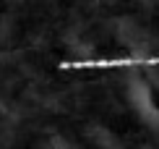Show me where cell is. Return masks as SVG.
I'll return each mask as SVG.
<instances>
[{
  "instance_id": "obj_1",
  "label": "cell",
  "mask_w": 159,
  "mask_h": 149,
  "mask_svg": "<svg viewBox=\"0 0 159 149\" xmlns=\"http://www.w3.org/2000/svg\"><path fill=\"white\" fill-rule=\"evenodd\" d=\"M128 99L133 102V107L138 110V115H141L151 128H159V110H157V105L151 102V92H149L146 81H141V79H136V76L130 79L128 81Z\"/></svg>"
},
{
  "instance_id": "obj_2",
  "label": "cell",
  "mask_w": 159,
  "mask_h": 149,
  "mask_svg": "<svg viewBox=\"0 0 159 149\" xmlns=\"http://www.w3.org/2000/svg\"><path fill=\"white\" fill-rule=\"evenodd\" d=\"M123 26V29H117V37H120V42L125 47H130L133 52H146V42H149V34L141 29L136 21H130V18H123V21H117Z\"/></svg>"
},
{
  "instance_id": "obj_3",
  "label": "cell",
  "mask_w": 159,
  "mask_h": 149,
  "mask_svg": "<svg viewBox=\"0 0 159 149\" xmlns=\"http://www.w3.org/2000/svg\"><path fill=\"white\" fill-rule=\"evenodd\" d=\"M89 139L97 144V149H123L120 141H117L107 128H91L89 131Z\"/></svg>"
},
{
  "instance_id": "obj_4",
  "label": "cell",
  "mask_w": 159,
  "mask_h": 149,
  "mask_svg": "<svg viewBox=\"0 0 159 149\" xmlns=\"http://www.w3.org/2000/svg\"><path fill=\"white\" fill-rule=\"evenodd\" d=\"M55 149H76V147L68 144V141H63V139H55Z\"/></svg>"
}]
</instances>
